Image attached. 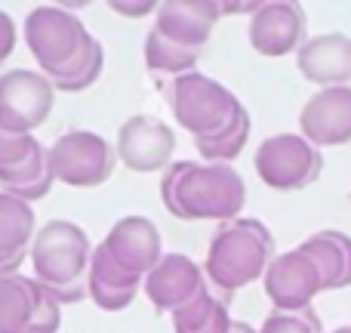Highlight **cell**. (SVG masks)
<instances>
[{"label": "cell", "mask_w": 351, "mask_h": 333, "mask_svg": "<svg viewBox=\"0 0 351 333\" xmlns=\"http://www.w3.org/2000/svg\"><path fill=\"white\" fill-rule=\"evenodd\" d=\"M111 256L114 266H121L127 275L145 281L148 272L164 260V241L158 225L148 216H123L111 225L105 241L99 244Z\"/></svg>", "instance_id": "cell-11"}, {"label": "cell", "mask_w": 351, "mask_h": 333, "mask_svg": "<svg viewBox=\"0 0 351 333\" xmlns=\"http://www.w3.org/2000/svg\"><path fill=\"white\" fill-rule=\"evenodd\" d=\"M204 49H188L179 43L167 41L160 31H148L145 37V65L154 74H170V78H182L188 71H197V62Z\"/></svg>", "instance_id": "cell-23"}, {"label": "cell", "mask_w": 351, "mask_h": 333, "mask_svg": "<svg viewBox=\"0 0 351 333\" xmlns=\"http://www.w3.org/2000/svg\"><path fill=\"white\" fill-rule=\"evenodd\" d=\"M56 87L37 68H12L0 74V130L10 136H34L53 115Z\"/></svg>", "instance_id": "cell-7"}, {"label": "cell", "mask_w": 351, "mask_h": 333, "mask_svg": "<svg viewBox=\"0 0 351 333\" xmlns=\"http://www.w3.org/2000/svg\"><path fill=\"white\" fill-rule=\"evenodd\" d=\"M117 152L93 130H68L49 146V167L56 182L71 188H96L114 173Z\"/></svg>", "instance_id": "cell-8"}, {"label": "cell", "mask_w": 351, "mask_h": 333, "mask_svg": "<svg viewBox=\"0 0 351 333\" xmlns=\"http://www.w3.org/2000/svg\"><path fill=\"white\" fill-rule=\"evenodd\" d=\"M148 303L154 306V312L160 315H173L182 306H188L191 299H197L206 290V275L191 256L185 253H164V260L148 272V278L142 281Z\"/></svg>", "instance_id": "cell-12"}, {"label": "cell", "mask_w": 351, "mask_h": 333, "mask_svg": "<svg viewBox=\"0 0 351 333\" xmlns=\"http://www.w3.org/2000/svg\"><path fill=\"white\" fill-rule=\"evenodd\" d=\"M167 99H170L176 124L182 130H188L194 136V142L219 136L243 111V102L228 87L200 71H188L182 78H173Z\"/></svg>", "instance_id": "cell-4"}, {"label": "cell", "mask_w": 351, "mask_h": 333, "mask_svg": "<svg viewBox=\"0 0 351 333\" xmlns=\"http://www.w3.org/2000/svg\"><path fill=\"white\" fill-rule=\"evenodd\" d=\"M142 281L127 275L121 266L111 262V256L102 247L93 250L90 275H86V297L105 312H121L139 297Z\"/></svg>", "instance_id": "cell-18"}, {"label": "cell", "mask_w": 351, "mask_h": 333, "mask_svg": "<svg viewBox=\"0 0 351 333\" xmlns=\"http://www.w3.org/2000/svg\"><path fill=\"white\" fill-rule=\"evenodd\" d=\"M59 328H62V303L37 284V306H34V315H31V324L25 333H59Z\"/></svg>", "instance_id": "cell-27"}, {"label": "cell", "mask_w": 351, "mask_h": 333, "mask_svg": "<svg viewBox=\"0 0 351 333\" xmlns=\"http://www.w3.org/2000/svg\"><path fill=\"white\" fill-rule=\"evenodd\" d=\"M16 41H19V31H16V22L6 10H0V65L12 56L16 49Z\"/></svg>", "instance_id": "cell-29"}, {"label": "cell", "mask_w": 351, "mask_h": 333, "mask_svg": "<svg viewBox=\"0 0 351 333\" xmlns=\"http://www.w3.org/2000/svg\"><path fill=\"white\" fill-rule=\"evenodd\" d=\"M247 139H250V111L243 108L231 127H225L222 133L213 136V139L194 142V148L200 152V158H204L206 164H231V161L243 152Z\"/></svg>", "instance_id": "cell-24"}, {"label": "cell", "mask_w": 351, "mask_h": 333, "mask_svg": "<svg viewBox=\"0 0 351 333\" xmlns=\"http://www.w3.org/2000/svg\"><path fill=\"white\" fill-rule=\"evenodd\" d=\"M274 256L278 253H274V238L268 225L259 219L237 216L231 222L219 225L216 235H213L204 262L206 284L231 303V297L241 287L265 278Z\"/></svg>", "instance_id": "cell-2"}, {"label": "cell", "mask_w": 351, "mask_h": 333, "mask_svg": "<svg viewBox=\"0 0 351 333\" xmlns=\"http://www.w3.org/2000/svg\"><path fill=\"white\" fill-rule=\"evenodd\" d=\"M53 182L56 176H53V167H49V148L40 142V148L31 154V161H25L19 170L0 173V192H10L31 204V200L47 198Z\"/></svg>", "instance_id": "cell-22"}, {"label": "cell", "mask_w": 351, "mask_h": 333, "mask_svg": "<svg viewBox=\"0 0 351 333\" xmlns=\"http://www.w3.org/2000/svg\"><path fill=\"white\" fill-rule=\"evenodd\" d=\"M219 19H222L219 3H210V0H176V3L158 6L154 31H160L167 41L179 43V47L204 49Z\"/></svg>", "instance_id": "cell-16"}, {"label": "cell", "mask_w": 351, "mask_h": 333, "mask_svg": "<svg viewBox=\"0 0 351 333\" xmlns=\"http://www.w3.org/2000/svg\"><path fill=\"white\" fill-rule=\"evenodd\" d=\"M299 247L317 262L324 275V290L351 287V235L339 229H324L305 238Z\"/></svg>", "instance_id": "cell-19"}, {"label": "cell", "mask_w": 351, "mask_h": 333, "mask_svg": "<svg viewBox=\"0 0 351 333\" xmlns=\"http://www.w3.org/2000/svg\"><path fill=\"white\" fill-rule=\"evenodd\" d=\"M37 306V284L25 275L0 278V333H25Z\"/></svg>", "instance_id": "cell-21"}, {"label": "cell", "mask_w": 351, "mask_h": 333, "mask_svg": "<svg viewBox=\"0 0 351 333\" xmlns=\"http://www.w3.org/2000/svg\"><path fill=\"white\" fill-rule=\"evenodd\" d=\"M37 148H40V142L34 136H10L0 130V173L19 170L25 161H31Z\"/></svg>", "instance_id": "cell-28"}, {"label": "cell", "mask_w": 351, "mask_h": 333, "mask_svg": "<svg viewBox=\"0 0 351 333\" xmlns=\"http://www.w3.org/2000/svg\"><path fill=\"white\" fill-rule=\"evenodd\" d=\"M262 3H219L222 16H253Z\"/></svg>", "instance_id": "cell-31"}, {"label": "cell", "mask_w": 351, "mask_h": 333, "mask_svg": "<svg viewBox=\"0 0 351 333\" xmlns=\"http://www.w3.org/2000/svg\"><path fill=\"white\" fill-rule=\"evenodd\" d=\"M299 130L315 148L351 142V87L317 90L299 111Z\"/></svg>", "instance_id": "cell-14"}, {"label": "cell", "mask_w": 351, "mask_h": 333, "mask_svg": "<svg viewBox=\"0 0 351 333\" xmlns=\"http://www.w3.org/2000/svg\"><path fill=\"white\" fill-rule=\"evenodd\" d=\"M170 318L176 333H228L234 321L228 312V299H222L213 287H206L197 299L182 306Z\"/></svg>", "instance_id": "cell-20"}, {"label": "cell", "mask_w": 351, "mask_h": 333, "mask_svg": "<svg viewBox=\"0 0 351 333\" xmlns=\"http://www.w3.org/2000/svg\"><path fill=\"white\" fill-rule=\"evenodd\" d=\"M262 287L278 312H302L311 309V299L317 293H324V275L317 262L302 247H296L274 256Z\"/></svg>", "instance_id": "cell-9"}, {"label": "cell", "mask_w": 351, "mask_h": 333, "mask_svg": "<svg viewBox=\"0 0 351 333\" xmlns=\"http://www.w3.org/2000/svg\"><path fill=\"white\" fill-rule=\"evenodd\" d=\"M160 200L176 219L225 225L241 216L247 204V185L231 164L176 161L160 176Z\"/></svg>", "instance_id": "cell-1"}, {"label": "cell", "mask_w": 351, "mask_h": 333, "mask_svg": "<svg viewBox=\"0 0 351 333\" xmlns=\"http://www.w3.org/2000/svg\"><path fill=\"white\" fill-rule=\"evenodd\" d=\"M308 31V16L299 3H262L250 16V47L259 56L278 59V56L299 53Z\"/></svg>", "instance_id": "cell-13"}, {"label": "cell", "mask_w": 351, "mask_h": 333, "mask_svg": "<svg viewBox=\"0 0 351 333\" xmlns=\"http://www.w3.org/2000/svg\"><path fill=\"white\" fill-rule=\"evenodd\" d=\"M333 333H351V324H342V328H336Z\"/></svg>", "instance_id": "cell-33"}, {"label": "cell", "mask_w": 351, "mask_h": 333, "mask_svg": "<svg viewBox=\"0 0 351 333\" xmlns=\"http://www.w3.org/2000/svg\"><path fill=\"white\" fill-rule=\"evenodd\" d=\"M117 161L133 173H160L170 167L176 152V133L154 115H133L117 130Z\"/></svg>", "instance_id": "cell-10"}, {"label": "cell", "mask_w": 351, "mask_h": 333, "mask_svg": "<svg viewBox=\"0 0 351 333\" xmlns=\"http://www.w3.org/2000/svg\"><path fill=\"white\" fill-rule=\"evenodd\" d=\"M228 333H259L253 328V324H247V321H231V330Z\"/></svg>", "instance_id": "cell-32"}, {"label": "cell", "mask_w": 351, "mask_h": 333, "mask_svg": "<svg viewBox=\"0 0 351 333\" xmlns=\"http://www.w3.org/2000/svg\"><path fill=\"white\" fill-rule=\"evenodd\" d=\"M296 68L305 80L327 87H351V37L342 31L317 34L299 47Z\"/></svg>", "instance_id": "cell-15"}, {"label": "cell", "mask_w": 351, "mask_h": 333, "mask_svg": "<svg viewBox=\"0 0 351 333\" xmlns=\"http://www.w3.org/2000/svg\"><path fill=\"white\" fill-rule=\"evenodd\" d=\"M37 235V219L28 200L0 192V278L16 275Z\"/></svg>", "instance_id": "cell-17"}, {"label": "cell", "mask_w": 351, "mask_h": 333, "mask_svg": "<svg viewBox=\"0 0 351 333\" xmlns=\"http://www.w3.org/2000/svg\"><path fill=\"white\" fill-rule=\"evenodd\" d=\"M256 173L274 192H299L317 182L324 154L302 133H274L256 148Z\"/></svg>", "instance_id": "cell-6"}, {"label": "cell", "mask_w": 351, "mask_h": 333, "mask_svg": "<svg viewBox=\"0 0 351 333\" xmlns=\"http://www.w3.org/2000/svg\"><path fill=\"white\" fill-rule=\"evenodd\" d=\"M259 333H324L321 318L315 309H302V312H278L262 321Z\"/></svg>", "instance_id": "cell-26"}, {"label": "cell", "mask_w": 351, "mask_h": 333, "mask_svg": "<svg viewBox=\"0 0 351 333\" xmlns=\"http://www.w3.org/2000/svg\"><path fill=\"white\" fill-rule=\"evenodd\" d=\"M102 68H105V49H102V43H99L96 37H90L84 56H80L68 71L56 74V78H49V80H53L56 93L59 90L62 93H80V90H90V87L102 78Z\"/></svg>", "instance_id": "cell-25"}, {"label": "cell", "mask_w": 351, "mask_h": 333, "mask_svg": "<svg viewBox=\"0 0 351 333\" xmlns=\"http://www.w3.org/2000/svg\"><path fill=\"white\" fill-rule=\"evenodd\" d=\"M31 278L49 290L62 306L80 303L86 297V275H90L93 244L90 235L71 219H49L40 225L31 241Z\"/></svg>", "instance_id": "cell-3"}, {"label": "cell", "mask_w": 351, "mask_h": 333, "mask_svg": "<svg viewBox=\"0 0 351 333\" xmlns=\"http://www.w3.org/2000/svg\"><path fill=\"white\" fill-rule=\"evenodd\" d=\"M111 12H117V16H127V19H142V16H152V12H158L160 3H152V0H117V3H108Z\"/></svg>", "instance_id": "cell-30"}, {"label": "cell", "mask_w": 351, "mask_h": 333, "mask_svg": "<svg viewBox=\"0 0 351 333\" xmlns=\"http://www.w3.org/2000/svg\"><path fill=\"white\" fill-rule=\"evenodd\" d=\"M22 34L28 53L37 62V71H43L47 78L68 71L84 56L93 37L71 6H34L25 16Z\"/></svg>", "instance_id": "cell-5"}]
</instances>
